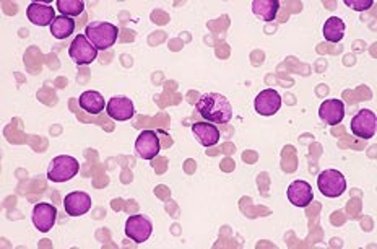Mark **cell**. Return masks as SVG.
Returning <instances> with one entry per match:
<instances>
[{
  "instance_id": "obj_19",
  "label": "cell",
  "mask_w": 377,
  "mask_h": 249,
  "mask_svg": "<svg viewBox=\"0 0 377 249\" xmlns=\"http://www.w3.org/2000/svg\"><path fill=\"white\" fill-rule=\"evenodd\" d=\"M280 2L278 0H254L252 12L262 21H273L276 14H278Z\"/></svg>"
},
{
  "instance_id": "obj_11",
  "label": "cell",
  "mask_w": 377,
  "mask_h": 249,
  "mask_svg": "<svg viewBox=\"0 0 377 249\" xmlns=\"http://www.w3.org/2000/svg\"><path fill=\"white\" fill-rule=\"evenodd\" d=\"M64 209L68 217H81L90 212L91 197L83 191H75L65 196Z\"/></svg>"
},
{
  "instance_id": "obj_21",
  "label": "cell",
  "mask_w": 377,
  "mask_h": 249,
  "mask_svg": "<svg viewBox=\"0 0 377 249\" xmlns=\"http://www.w3.org/2000/svg\"><path fill=\"white\" fill-rule=\"evenodd\" d=\"M57 8L64 16H78L83 14L85 2L83 0H57Z\"/></svg>"
},
{
  "instance_id": "obj_5",
  "label": "cell",
  "mask_w": 377,
  "mask_h": 249,
  "mask_svg": "<svg viewBox=\"0 0 377 249\" xmlns=\"http://www.w3.org/2000/svg\"><path fill=\"white\" fill-rule=\"evenodd\" d=\"M68 55L77 66H90L91 62L96 61L98 49L91 44L85 34H77L68 47Z\"/></svg>"
},
{
  "instance_id": "obj_13",
  "label": "cell",
  "mask_w": 377,
  "mask_h": 249,
  "mask_svg": "<svg viewBox=\"0 0 377 249\" xmlns=\"http://www.w3.org/2000/svg\"><path fill=\"white\" fill-rule=\"evenodd\" d=\"M286 196L294 207H307L314 200V191L307 181H293L288 186Z\"/></svg>"
},
{
  "instance_id": "obj_14",
  "label": "cell",
  "mask_w": 377,
  "mask_h": 249,
  "mask_svg": "<svg viewBox=\"0 0 377 249\" xmlns=\"http://www.w3.org/2000/svg\"><path fill=\"white\" fill-rule=\"evenodd\" d=\"M107 114L111 116L114 121H129L135 114V108H133L132 100L127 96H114L107 101L106 105Z\"/></svg>"
},
{
  "instance_id": "obj_20",
  "label": "cell",
  "mask_w": 377,
  "mask_h": 249,
  "mask_svg": "<svg viewBox=\"0 0 377 249\" xmlns=\"http://www.w3.org/2000/svg\"><path fill=\"white\" fill-rule=\"evenodd\" d=\"M73 29H75V21L70 16L60 15L51 25V34L55 40H67L73 33Z\"/></svg>"
},
{
  "instance_id": "obj_8",
  "label": "cell",
  "mask_w": 377,
  "mask_h": 249,
  "mask_svg": "<svg viewBox=\"0 0 377 249\" xmlns=\"http://www.w3.org/2000/svg\"><path fill=\"white\" fill-rule=\"evenodd\" d=\"M34 228L41 233H47V231L52 230V226L55 225V220H57V209L52 204H36L33 207V215H31Z\"/></svg>"
},
{
  "instance_id": "obj_16",
  "label": "cell",
  "mask_w": 377,
  "mask_h": 249,
  "mask_svg": "<svg viewBox=\"0 0 377 249\" xmlns=\"http://www.w3.org/2000/svg\"><path fill=\"white\" fill-rule=\"evenodd\" d=\"M192 132L202 147H213L220 142V129L211 122H195L192 124Z\"/></svg>"
},
{
  "instance_id": "obj_6",
  "label": "cell",
  "mask_w": 377,
  "mask_h": 249,
  "mask_svg": "<svg viewBox=\"0 0 377 249\" xmlns=\"http://www.w3.org/2000/svg\"><path fill=\"white\" fill-rule=\"evenodd\" d=\"M125 236L133 243L142 244L150 239L153 233V223L145 215H130L125 222Z\"/></svg>"
},
{
  "instance_id": "obj_15",
  "label": "cell",
  "mask_w": 377,
  "mask_h": 249,
  "mask_svg": "<svg viewBox=\"0 0 377 249\" xmlns=\"http://www.w3.org/2000/svg\"><path fill=\"white\" fill-rule=\"evenodd\" d=\"M26 16L36 27H47V25H52V21L57 18L54 8L51 5H46V3L38 2L29 3L28 8H26Z\"/></svg>"
},
{
  "instance_id": "obj_10",
  "label": "cell",
  "mask_w": 377,
  "mask_h": 249,
  "mask_svg": "<svg viewBox=\"0 0 377 249\" xmlns=\"http://www.w3.org/2000/svg\"><path fill=\"white\" fill-rule=\"evenodd\" d=\"M161 145L155 131H142L135 140V152L143 160H153L158 157Z\"/></svg>"
},
{
  "instance_id": "obj_9",
  "label": "cell",
  "mask_w": 377,
  "mask_h": 249,
  "mask_svg": "<svg viewBox=\"0 0 377 249\" xmlns=\"http://www.w3.org/2000/svg\"><path fill=\"white\" fill-rule=\"evenodd\" d=\"M281 108V96L276 90L267 88L254 100V109L260 116H275Z\"/></svg>"
},
{
  "instance_id": "obj_22",
  "label": "cell",
  "mask_w": 377,
  "mask_h": 249,
  "mask_svg": "<svg viewBox=\"0 0 377 249\" xmlns=\"http://www.w3.org/2000/svg\"><path fill=\"white\" fill-rule=\"evenodd\" d=\"M345 5L356 12H366L374 5V2L372 0H345Z\"/></svg>"
},
{
  "instance_id": "obj_1",
  "label": "cell",
  "mask_w": 377,
  "mask_h": 249,
  "mask_svg": "<svg viewBox=\"0 0 377 249\" xmlns=\"http://www.w3.org/2000/svg\"><path fill=\"white\" fill-rule=\"evenodd\" d=\"M195 111L211 124H228L233 119L231 101L215 92L203 93L195 103Z\"/></svg>"
},
{
  "instance_id": "obj_12",
  "label": "cell",
  "mask_w": 377,
  "mask_h": 249,
  "mask_svg": "<svg viewBox=\"0 0 377 249\" xmlns=\"http://www.w3.org/2000/svg\"><path fill=\"white\" fill-rule=\"evenodd\" d=\"M320 121L327 126H337L345 118V103L341 100H325L319 106Z\"/></svg>"
},
{
  "instance_id": "obj_2",
  "label": "cell",
  "mask_w": 377,
  "mask_h": 249,
  "mask_svg": "<svg viewBox=\"0 0 377 249\" xmlns=\"http://www.w3.org/2000/svg\"><path fill=\"white\" fill-rule=\"evenodd\" d=\"M85 36L98 51H106L116 44L119 28L109 21H93L86 25Z\"/></svg>"
},
{
  "instance_id": "obj_17",
  "label": "cell",
  "mask_w": 377,
  "mask_h": 249,
  "mask_svg": "<svg viewBox=\"0 0 377 249\" xmlns=\"http://www.w3.org/2000/svg\"><path fill=\"white\" fill-rule=\"evenodd\" d=\"M78 105L90 114H99L106 108V101H104L103 94L94 92V90H88V92L81 93L80 98H78Z\"/></svg>"
},
{
  "instance_id": "obj_4",
  "label": "cell",
  "mask_w": 377,
  "mask_h": 249,
  "mask_svg": "<svg viewBox=\"0 0 377 249\" xmlns=\"http://www.w3.org/2000/svg\"><path fill=\"white\" fill-rule=\"evenodd\" d=\"M317 187L322 196L337 199L346 191L345 174L338 170H324L317 178Z\"/></svg>"
},
{
  "instance_id": "obj_3",
  "label": "cell",
  "mask_w": 377,
  "mask_h": 249,
  "mask_svg": "<svg viewBox=\"0 0 377 249\" xmlns=\"http://www.w3.org/2000/svg\"><path fill=\"white\" fill-rule=\"evenodd\" d=\"M80 171V163L77 158L68 155H59L52 158L47 168V179L52 183H67L75 178Z\"/></svg>"
},
{
  "instance_id": "obj_7",
  "label": "cell",
  "mask_w": 377,
  "mask_h": 249,
  "mask_svg": "<svg viewBox=\"0 0 377 249\" xmlns=\"http://www.w3.org/2000/svg\"><path fill=\"white\" fill-rule=\"evenodd\" d=\"M350 126H351V132H353L358 139L369 140L376 135L377 132L376 113L371 109H361L353 119H351Z\"/></svg>"
},
{
  "instance_id": "obj_18",
  "label": "cell",
  "mask_w": 377,
  "mask_h": 249,
  "mask_svg": "<svg viewBox=\"0 0 377 249\" xmlns=\"http://www.w3.org/2000/svg\"><path fill=\"white\" fill-rule=\"evenodd\" d=\"M346 25L340 16H330L324 23V38L328 42H340L345 38Z\"/></svg>"
}]
</instances>
